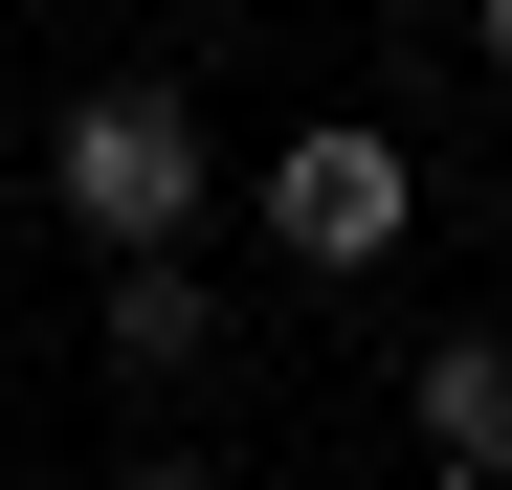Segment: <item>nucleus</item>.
Here are the masks:
<instances>
[{"label": "nucleus", "mask_w": 512, "mask_h": 490, "mask_svg": "<svg viewBox=\"0 0 512 490\" xmlns=\"http://www.w3.org/2000/svg\"><path fill=\"white\" fill-rule=\"evenodd\" d=\"M45 179H67V223H90V245H179L223 156H201V112H179V90H90V112L45 134Z\"/></svg>", "instance_id": "nucleus-1"}, {"label": "nucleus", "mask_w": 512, "mask_h": 490, "mask_svg": "<svg viewBox=\"0 0 512 490\" xmlns=\"http://www.w3.org/2000/svg\"><path fill=\"white\" fill-rule=\"evenodd\" d=\"M401 134H290L268 156V245H290V268H379V245H401Z\"/></svg>", "instance_id": "nucleus-2"}, {"label": "nucleus", "mask_w": 512, "mask_h": 490, "mask_svg": "<svg viewBox=\"0 0 512 490\" xmlns=\"http://www.w3.org/2000/svg\"><path fill=\"white\" fill-rule=\"evenodd\" d=\"M401 424H423V468L490 490V468H512V335H446V357L401 379Z\"/></svg>", "instance_id": "nucleus-3"}, {"label": "nucleus", "mask_w": 512, "mask_h": 490, "mask_svg": "<svg viewBox=\"0 0 512 490\" xmlns=\"http://www.w3.org/2000/svg\"><path fill=\"white\" fill-rule=\"evenodd\" d=\"M201 357H223V290L134 245V268H112V379H201Z\"/></svg>", "instance_id": "nucleus-4"}, {"label": "nucleus", "mask_w": 512, "mask_h": 490, "mask_svg": "<svg viewBox=\"0 0 512 490\" xmlns=\"http://www.w3.org/2000/svg\"><path fill=\"white\" fill-rule=\"evenodd\" d=\"M468 23H490V67H512V0H468Z\"/></svg>", "instance_id": "nucleus-5"}]
</instances>
